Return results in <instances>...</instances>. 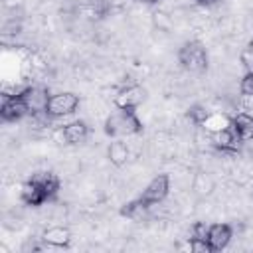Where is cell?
I'll use <instances>...</instances> for the list:
<instances>
[{"label":"cell","mask_w":253,"mask_h":253,"mask_svg":"<svg viewBox=\"0 0 253 253\" xmlns=\"http://www.w3.org/2000/svg\"><path fill=\"white\" fill-rule=\"evenodd\" d=\"M20 97L24 99L26 107H28V113L32 117H38V115H45V109H47V101H49V93L45 87H26L22 91H18Z\"/></svg>","instance_id":"4"},{"label":"cell","mask_w":253,"mask_h":253,"mask_svg":"<svg viewBox=\"0 0 253 253\" xmlns=\"http://www.w3.org/2000/svg\"><path fill=\"white\" fill-rule=\"evenodd\" d=\"M241 138L237 136V132L231 128V125H227L225 128H219L213 132L211 136V144L219 150V152H227V154H235L241 146Z\"/></svg>","instance_id":"7"},{"label":"cell","mask_w":253,"mask_h":253,"mask_svg":"<svg viewBox=\"0 0 253 253\" xmlns=\"http://www.w3.org/2000/svg\"><path fill=\"white\" fill-rule=\"evenodd\" d=\"M2 105H0V119L4 123H16V121H22L28 113V107L24 103V99L20 97V93H14V95H2Z\"/></svg>","instance_id":"6"},{"label":"cell","mask_w":253,"mask_h":253,"mask_svg":"<svg viewBox=\"0 0 253 253\" xmlns=\"http://www.w3.org/2000/svg\"><path fill=\"white\" fill-rule=\"evenodd\" d=\"M194 192L196 194H200V196H210L211 192H213V188H215V182L211 180V176L210 174H204V172H200L196 178H194Z\"/></svg>","instance_id":"17"},{"label":"cell","mask_w":253,"mask_h":253,"mask_svg":"<svg viewBox=\"0 0 253 253\" xmlns=\"http://www.w3.org/2000/svg\"><path fill=\"white\" fill-rule=\"evenodd\" d=\"M148 208H150L148 204H144L140 198H136V200H132L121 208V215L130 217V219H142V215L148 211Z\"/></svg>","instance_id":"16"},{"label":"cell","mask_w":253,"mask_h":253,"mask_svg":"<svg viewBox=\"0 0 253 253\" xmlns=\"http://www.w3.org/2000/svg\"><path fill=\"white\" fill-rule=\"evenodd\" d=\"M208 229H210V225H206L204 221H196V223L192 225V235H194V237L208 239Z\"/></svg>","instance_id":"21"},{"label":"cell","mask_w":253,"mask_h":253,"mask_svg":"<svg viewBox=\"0 0 253 253\" xmlns=\"http://www.w3.org/2000/svg\"><path fill=\"white\" fill-rule=\"evenodd\" d=\"M231 237H233V229L227 223H213L208 229V241H210V245H211L213 251L225 249L229 245Z\"/></svg>","instance_id":"9"},{"label":"cell","mask_w":253,"mask_h":253,"mask_svg":"<svg viewBox=\"0 0 253 253\" xmlns=\"http://www.w3.org/2000/svg\"><path fill=\"white\" fill-rule=\"evenodd\" d=\"M61 136L67 144H79L89 136V126L85 121H71L61 126Z\"/></svg>","instance_id":"10"},{"label":"cell","mask_w":253,"mask_h":253,"mask_svg":"<svg viewBox=\"0 0 253 253\" xmlns=\"http://www.w3.org/2000/svg\"><path fill=\"white\" fill-rule=\"evenodd\" d=\"M138 2H144V4H158L160 0H138Z\"/></svg>","instance_id":"24"},{"label":"cell","mask_w":253,"mask_h":253,"mask_svg":"<svg viewBox=\"0 0 253 253\" xmlns=\"http://www.w3.org/2000/svg\"><path fill=\"white\" fill-rule=\"evenodd\" d=\"M81 99L79 95L71 93V91H65V93H55L49 97L47 101V109H45V117L47 119H59V117H65V115H73L79 107Z\"/></svg>","instance_id":"3"},{"label":"cell","mask_w":253,"mask_h":253,"mask_svg":"<svg viewBox=\"0 0 253 253\" xmlns=\"http://www.w3.org/2000/svg\"><path fill=\"white\" fill-rule=\"evenodd\" d=\"M168 192H170V176H168V174H158V176H154V178L148 182V186L142 190V194H140L138 198H140L144 204L154 206V204L164 202L166 196H168Z\"/></svg>","instance_id":"5"},{"label":"cell","mask_w":253,"mask_h":253,"mask_svg":"<svg viewBox=\"0 0 253 253\" xmlns=\"http://www.w3.org/2000/svg\"><path fill=\"white\" fill-rule=\"evenodd\" d=\"M239 91L243 97H253V69H249L239 81Z\"/></svg>","instance_id":"20"},{"label":"cell","mask_w":253,"mask_h":253,"mask_svg":"<svg viewBox=\"0 0 253 253\" xmlns=\"http://www.w3.org/2000/svg\"><path fill=\"white\" fill-rule=\"evenodd\" d=\"M190 249H192L194 253H211V251H213L208 239H202V237H194V235L190 237Z\"/></svg>","instance_id":"19"},{"label":"cell","mask_w":253,"mask_h":253,"mask_svg":"<svg viewBox=\"0 0 253 253\" xmlns=\"http://www.w3.org/2000/svg\"><path fill=\"white\" fill-rule=\"evenodd\" d=\"M20 198H22V202H24L26 206H32V208H38V206H42V204L47 202V196H45V194L42 192V188H40L36 182H32V180H26V182L22 184Z\"/></svg>","instance_id":"12"},{"label":"cell","mask_w":253,"mask_h":253,"mask_svg":"<svg viewBox=\"0 0 253 253\" xmlns=\"http://www.w3.org/2000/svg\"><path fill=\"white\" fill-rule=\"evenodd\" d=\"M146 99V89L140 85H128L123 87L117 95H115V107H138L142 101Z\"/></svg>","instance_id":"8"},{"label":"cell","mask_w":253,"mask_h":253,"mask_svg":"<svg viewBox=\"0 0 253 253\" xmlns=\"http://www.w3.org/2000/svg\"><path fill=\"white\" fill-rule=\"evenodd\" d=\"M128 146L123 142V140H119V138H115L111 144H109V150H107V156H109V160H111V164H115V166H123V164H126V160H128Z\"/></svg>","instance_id":"15"},{"label":"cell","mask_w":253,"mask_h":253,"mask_svg":"<svg viewBox=\"0 0 253 253\" xmlns=\"http://www.w3.org/2000/svg\"><path fill=\"white\" fill-rule=\"evenodd\" d=\"M105 134L111 138L130 136L142 132V121L136 115L134 107H117L107 119H105Z\"/></svg>","instance_id":"1"},{"label":"cell","mask_w":253,"mask_h":253,"mask_svg":"<svg viewBox=\"0 0 253 253\" xmlns=\"http://www.w3.org/2000/svg\"><path fill=\"white\" fill-rule=\"evenodd\" d=\"M241 61H243V65L247 67V69H253V49L247 45L245 47V51L241 53Z\"/></svg>","instance_id":"22"},{"label":"cell","mask_w":253,"mask_h":253,"mask_svg":"<svg viewBox=\"0 0 253 253\" xmlns=\"http://www.w3.org/2000/svg\"><path fill=\"white\" fill-rule=\"evenodd\" d=\"M186 117H188L194 125L202 126V125H206V121L210 119V111H208L204 105H192V107L186 111Z\"/></svg>","instance_id":"18"},{"label":"cell","mask_w":253,"mask_h":253,"mask_svg":"<svg viewBox=\"0 0 253 253\" xmlns=\"http://www.w3.org/2000/svg\"><path fill=\"white\" fill-rule=\"evenodd\" d=\"M221 0H196V4H200V6H206V8H210V6H215V4H219Z\"/></svg>","instance_id":"23"},{"label":"cell","mask_w":253,"mask_h":253,"mask_svg":"<svg viewBox=\"0 0 253 253\" xmlns=\"http://www.w3.org/2000/svg\"><path fill=\"white\" fill-rule=\"evenodd\" d=\"M178 63L182 65V69H186L190 73H204L210 63L208 49L204 47L202 42L190 40V42L182 43V47L178 49Z\"/></svg>","instance_id":"2"},{"label":"cell","mask_w":253,"mask_h":253,"mask_svg":"<svg viewBox=\"0 0 253 253\" xmlns=\"http://www.w3.org/2000/svg\"><path fill=\"white\" fill-rule=\"evenodd\" d=\"M231 128L237 132L241 140H253V115L249 113H237L229 119Z\"/></svg>","instance_id":"13"},{"label":"cell","mask_w":253,"mask_h":253,"mask_svg":"<svg viewBox=\"0 0 253 253\" xmlns=\"http://www.w3.org/2000/svg\"><path fill=\"white\" fill-rule=\"evenodd\" d=\"M30 180L36 182L42 188V192L47 196V200H53L57 196L59 188H61V182H59V178L53 172H36Z\"/></svg>","instance_id":"11"},{"label":"cell","mask_w":253,"mask_h":253,"mask_svg":"<svg viewBox=\"0 0 253 253\" xmlns=\"http://www.w3.org/2000/svg\"><path fill=\"white\" fill-rule=\"evenodd\" d=\"M42 241L51 245V247H67L71 243V231L67 227H61V225L47 227L42 233Z\"/></svg>","instance_id":"14"}]
</instances>
